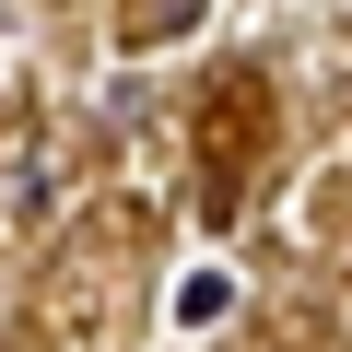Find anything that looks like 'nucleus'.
Masks as SVG:
<instances>
[{
  "instance_id": "1",
  "label": "nucleus",
  "mask_w": 352,
  "mask_h": 352,
  "mask_svg": "<svg viewBox=\"0 0 352 352\" xmlns=\"http://www.w3.org/2000/svg\"><path fill=\"white\" fill-rule=\"evenodd\" d=\"M223 305H235V282H223V270H188V294H176V329H223Z\"/></svg>"
},
{
  "instance_id": "2",
  "label": "nucleus",
  "mask_w": 352,
  "mask_h": 352,
  "mask_svg": "<svg viewBox=\"0 0 352 352\" xmlns=\"http://www.w3.org/2000/svg\"><path fill=\"white\" fill-rule=\"evenodd\" d=\"M176 24H200V0H141V36H176Z\"/></svg>"
}]
</instances>
